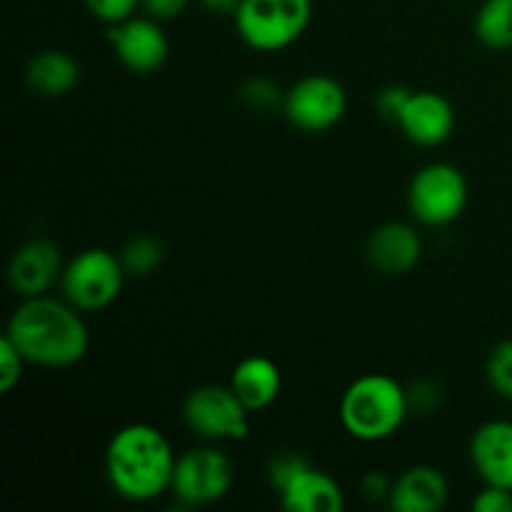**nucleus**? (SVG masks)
Wrapping results in <instances>:
<instances>
[{
	"label": "nucleus",
	"instance_id": "c756f323",
	"mask_svg": "<svg viewBox=\"0 0 512 512\" xmlns=\"http://www.w3.org/2000/svg\"><path fill=\"white\" fill-rule=\"evenodd\" d=\"M360 490H363L365 498L373 500V503H380V500L388 503L390 490H393V480L383 473H368L360 480Z\"/></svg>",
	"mask_w": 512,
	"mask_h": 512
},
{
	"label": "nucleus",
	"instance_id": "0eeeda50",
	"mask_svg": "<svg viewBox=\"0 0 512 512\" xmlns=\"http://www.w3.org/2000/svg\"><path fill=\"white\" fill-rule=\"evenodd\" d=\"M470 188L463 170L450 163H428L408 185V208L418 223L443 228L455 223L468 208Z\"/></svg>",
	"mask_w": 512,
	"mask_h": 512
},
{
	"label": "nucleus",
	"instance_id": "2eb2a0df",
	"mask_svg": "<svg viewBox=\"0 0 512 512\" xmlns=\"http://www.w3.org/2000/svg\"><path fill=\"white\" fill-rule=\"evenodd\" d=\"M450 498L448 478L433 465H413L393 478L388 505L395 512L443 510Z\"/></svg>",
	"mask_w": 512,
	"mask_h": 512
},
{
	"label": "nucleus",
	"instance_id": "4be33fe9",
	"mask_svg": "<svg viewBox=\"0 0 512 512\" xmlns=\"http://www.w3.org/2000/svg\"><path fill=\"white\" fill-rule=\"evenodd\" d=\"M485 375L488 383L500 398L512 400V338L500 340L488 355V365H485Z\"/></svg>",
	"mask_w": 512,
	"mask_h": 512
},
{
	"label": "nucleus",
	"instance_id": "412c9836",
	"mask_svg": "<svg viewBox=\"0 0 512 512\" xmlns=\"http://www.w3.org/2000/svg\"><path fill=\"white\" fill-rule=\"evenodd\" d=\"M238 100L243 103V108H248L250 113L268 115L275 110H283L285 90H280V85L275 80L263 78V75H253V78L243 80L238 88Z\"/></svg>",
	"mask_w": 512,
	"mask_h": 512
},
{
	"label": "nucleus",
	"instance_id": "dca6fc26",
	"mask_svg": "<svg viewBox=\"0 0 512 512\" xmlns=\"http://www.w3.org/2000/svg\"><path fill=\"white\" fill-rule=\"evenodd\" d=\"M278 495L280 505L290 512H340L345 508V493L338 480L310 463Z\"/></svg>",
	"mask_w": 512,
	"mask_h": 512
},
{
	"label": "nucleus",
	"instance_id": "20e7f679",
	"mask_svg": "<svg viewBox=\"0 0 512 512\" xmlns=\"http://www.w3.org/2000/svg\"><path fill=\"white\" fill-rule=\"evenodd\" d=\"M313 20V0H243L233 15L248 48L278 53L298 43Z\"/></svg>",
	"mask_w": 512,
	"mask_h": 512
},
{
	"label": "nucleus",
	"instance_id": "a211bd4d",
	"mask_svg": "<svg viewBox=\"0 0 512 512\" xmlns=\"http://www.w3.org/2000/svg\"><path fill=\"white\" fill-rule=\"evenodd\" d=\"M25 83L40 98H65V95L78 88L80 65L65 50H38L25 65Z\"/></svg>",
	"mask_w": 512,
	"mask_h": 512
},
{
	"label": "nucleus",
	"instance_id": "f257e3e1",
	"mask_svg": "<svg viewBox=\"0 0 512 512\" xmlns=\"http://www.w3.org/2000/svg\"><path fill=\"white\" fill-rule=\"evenodd\" d=\"M5 335L28 365L65 370L88 355L90 333L83 313L65 298L38 295L20 300L8 320Z\"/></svg>",
	"mask_w": 512,
	"mask_h": 512
},
{
	"label": "nucleus",
	"instance_id": "aec40b11",
	"mask_svg": "<svg viewBox=\"0 0 512 512\" xmlns=\"http://www.w3.org/2000/svg\"><path fill=\"white\" fill-rule=\"evenodd\" d=\"M118 255L123 260L125 273L133 275V278H148L163 265L165 248L153 235H135L123 245Z\"/></svg>",
	"mask_w": 512,
	"mask_h": 512
},
{
	"label": "nucleus",
	"instance_id": "ddd939ff",
	"mask_svg": "<svg viewBox=\"0 0 512 512\" xmlns=\"http://www.w3.org/2000/svg\"><path fill=\"white\" fill-rule=\"evenodd\" d=\"M370 268L383 275H405L420 263L423 255V238L418 228L403 220H390V223L378 225L370 233L368 248Z\"/></svg>",
	"mask_w": 512,
	"mask_h": 512
},
{
	"label": "nucleus",
	"instance_id": "a878e982",
	"mask_svg": "<svg viewBox=\"0 0 512 512\" xmlns=\"http://www.w3.org/2000/svg\"><path fill=\"white\" fill-rule=\"evenodd\" d=\"M410 95H413V90L405 88V85H388V88H383L378 93V98H375V108H378V113L383 115L385 120H390V123L398 125L400 115H403L405 105H408Z\"/></svg>",
	"mask_w": 512,
	"mask_h": 512
},
{
	"label": "nucleus",
	"instance_id": "39448f33",
	"mask_svg": "<svg viewBox=\"0 0 512 512\" xmlns=\"http://www.w3.org/2000/svg\"><path fill=\"white\" fill-rule=\"evenodd\" d=\"M125 278L128 273L118 253L105 248H88L65 263L60 293L80 313H98L120 298Z\"/></svg>",
	"mask_w": 512,
	"mask_h": 512
},
{
	"label": "nucleus",
	"instance_id": "bb28decb",
	"mask_svg": "<svg viewBox=\"0 0 512 512\" xmlns=\"http://www.w3.org/2000/svg\"><path fill=\"white\" fill-rule=\"evenodd\" d=\"M440 398H443V393H440V388L433 383V380H418V383H413L408 388L410 415L433 413V410L440 405Z\"/></svg>",
	"mask_w": 512,
	"mask_h": 512
},
{
	"label": "nucleus",
	"instance_id": "f8f14e48",
	"mask_svg": "<svg viewBox=\"0 0 512 512\" xmlns=\"http://www.w3.org/2000/svg\"><path fill=\"white\" fill-rule=\"evenodd\" d=\"M398 125L410 143L420 148H438L453 135L455 108L435 90H413Z\"/></svg>",
	"mask_w": 512,
	"mask_h": 512
},
{
	"label": "nucleus",
	"instance_id": "c85d7f7f",
	"mask_svg": "<svg viewBox=\"0 0 512 512\" xmlns=\"http://www.w3.org/2000/svg\"><path fill=\"white\" fill-rule=\"evenodd\" d=\"M190 0H143L140 8L145 10V15L160 20V23H170V20L180 18V15L188 10Z\"/></svg>",
	"mask_w": 512,
	"mask_h": 512
},
{
	"label": "nucleus",
	"instance_id": "1a4fd4ad",
	"mask_svg": "<svg viewBox=\"0 0 512 512\" xmlns=\"http://www.w3.org/2000/svg\"><path fill=\"white\" fill-rule=\"evenodd\" d=\"M345 110H348V93L333 75H305L285 90V118L303 133H325L335 128L345 118Z\"/></svg>",
	"mask_w": 512,
	"mask_h": 512
},
{
	"label": "nucleus",
	"instance_id": "393cba45",
	"mask_svg": "<svg viewBox=\"0 0 512 512\" xmlns=\"http://www.w3.org/2000/svg\"><path fill=\"white\" fill-rule=\"evenodd\" d=\"M305 465H308V460H305L303 455L290 453V450L288 453H278L268 463V483L273 485L275 493H280V490H283L285 485H288L290 480L305 468Z\"/></svg>",
	"mask_w": 512,
	"mask_h": 512
},
{
	"label": "nucleus",
	"instance_id": "9d476101",
	"mask_svg": "<svg viewBox=\"0 0 512 512\" xmlns=\"http://www.w3.org/2000/svg\"><path fill=\"white\" fill-rule=\"evenodd\" d=\"M108 43L120 65L135 75L155 73L170 55V40L163 23L145 13L108 25Z\"/></svg>",
	"mask_w": 512,
	"mask_h": 512
},
{
	"label": "nucleus",
	"instance_id": "f3484780",
	"mask_svg": "<svg viewBox=\"0 0 512 512\" xmlns=\"http://www.w3.org/2000/svg\"><path fill=\"white\" fill-rule=\"evenodd\" d=\"M228 385L250 413H260L268 410L283 393V373L275 360L265 355H248L235 365Z\"/></svg>",
	"mask_w": 512,
	"mask_h": 512
},
{
	"label": "nucleus",
	"instance_id": "7c9ffc66",
	"mask_svg": "<svg viewBox=\"0 0 512 512\" xmlns=\"http://www.w3.org/2000/svg\"><path fill=\"white\" fill-rule=\"evenodd\" d=\"M198 3L203 5L210 15H235V10H238V5L243 3V0H198Z\"/></svg>",
	"mask_w": 512,
	"mask_h": 512
},
{
	"label": "nucleus",
	"instance_id": "6ab92c4d",
	"mask_svg": "<svg viewBox=\"0 0 512 512\" xmlns=\"http://www.w3.org/2000/svg\"><path fill=\"white\" fill-rule=\"evenodd\" d=\"M475 38L490 50L512 48V0H483L473 20Z\"/></svg>",
	"mask_w": 512,
	"mask_h": 512
},
{
	"label": "nucleus",
	"instance_id": "b1692460",
	"mask_svg": "<svg viewBox=\"0 0 512 512\" xmlns=\"http://www.w3.org/2000/svg\"><path fill=\"white\" fill-rule=\"evenodd\" d=\"M83 3L95 20L105 25H115L138 13L143 0H83Z\"/></svg>",
	"mask_w": 512,
	"mask_h": 512
},
{
	"label": "nucleus",
	"instance_id": "4468645a",
	"mask_svg": "<svg viewBox=\"0 0 512 512\" xmlns=\"http://www.w3.org/2000/svg\"><path fill=\"white\" fill-rule=\"evenodd\" d=\"M470 463L485 485L512 490V420H488L475 430Z\"/></svg>",
	"mask_w": 512,
	"mask_h": 512
},
{
	"label": "nucleus",
	"instance_id": "6e6552de",
	"mask_svg": "<svg viewBox=\"0 0 512 512\" xmlns=\"http://www.w3.org/2000/svg\"><path fill=\"white\" fill-rule=\"evenodd\" d=\"M233 480V460L223 450L215 443L195 445L175 460L170 493L185 508H205L220 503L233 488Z\"/></svg>",
	"mask_w": 512,
	"mask_h": 512
},
{
	"label": "nucleus",
	"instance_id": "423d86ee",
	"mask_svg": "<svg viewBox=\"0 0 512 512\" xmlns=\"http://www.w3.org/2000/svg\"><path fill=\"white\" fill-rule=\"evenodd\" d=\"M250 410L230 385L205 383L183 400V423L205 443H235L248 438Z\"/></svg>",
	"mask_w": 512,
	"mask_h": 512
},
{
	"label": "nucleus",
	"instance_id": "f03ea898",
	"mask_svg": "<svg viewBox=\"0 0 512 512\" xmlns=\"http://www.w3.org/2000/svg\"><path fill=\"white\" fill-rule=\"evenodd\" d=\"M175 460L178 455L163 430L150 423H130L108 440L105 475L123 500L153 503L170 493Z\"/></svg>",
	"mask_w": 512,
	"mask_h": 512
},
{
	"label": "nucleus",
	"instance_id": "5701e85b",
	"mask_svg": "<svg viewBox=\"0 0 512 512\" xmlns=\"http://www.w3.org/2000/svg\"><path fill=\"white\" fill-rule=\"evenodd\" d=\"M25 365H28V360L10 343L8 335H3V340H0V393L8 395L18 388Z\"/></svg>",
	"mask_w": 512,
	"mask_h": 512
},
{
	"label": "nucleus",
	"instance_id": "9b49d317",
	"mask_svg": "<svg viewBox=\"0 0 512 512\" xmlns=\"http://www.w3.org/2000/svg\"><path fill=\"white\" fill-rule=\"evenodd\" d=\"M63 250L50 238H30L8 263V283L20 300L48 295L63 278Z\"/></svg>",
	"mask_w": 512,
	"mask_h": 512
},
{
	"label": "nucleus",
	"instance_id": "cd10ccee",
	"mask_svg": "<svg viewBox=\"0 0 512 512\" xmlns=\"http://www.w3.org/2000/svg\"><path fill=\"white\" fill-rule=\"evenodd\" d=\"M475 512H512V490L500 485H483L473 498Z\"/></svg>",
	"mask_w": 512,
	"mask_h": 512
},
{
	"label": "nucleus",
	"instance_id": "7ed1b4c3",
	"mask_svg": "<svg viewBox=\"0 0 512 512\" xmlns=\"http://www.w3.org/2000/svg\"><path fill=\"white\" fill-rule=\"evenodd\" d=\"M340 425L360 443L393 438L410 415L408 388L393 375L368 373L355 378L340 398Z\"/></svg>",
	"mask_w": 512,
	"mask_h": 512
}]
</instances>
